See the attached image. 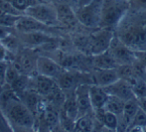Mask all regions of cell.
<instances>
[{
	"label": "cell",
	"mask_w": 146,
	"mask_h": 132,
	"mask_svg": "<svg viewBox=\"0 0 146 132\" xmlns=\"http://www.w3.org/2000/svg\"><path fill=\"white\" fill-rule=\"evenodd\" d=\"M5 120L12 128L31 130L35 125V115L17 96L1 109Z\"/></svg>",
	"instance_id": "cell-1"
},
{
	"label": "cell",
	"mask_w": 146,
	"mask_h": 132,
	"mask_svg": "<svg viewBox=\"0 0 146 132\" xmlns=\"http://www.w3.org/2000/svg\"><path fill=\"white\" fill-rule=\"evenodd\" d=\"M24 14L29 15L47 26H56L59 23L58 14L55 6L45 3H35L25 10Z\"/></svg>",
	"instance_id": "cell-2"
},
{
	"label": "cell",
	"mask_w": 146,
	"mask_h": 132,
	"mask_svg": "<svg viewBox=\"0 0 146 132\" xmlns=\"http://www.w3.org/2000/svg\"><path fill=\"white\" fill-rule=\"evenodd\" d=\"M100 4L102 0H94L88 5L79 7V10L76 12L78 20L87 27H94L100 20Z\"/></svg>",
	"instance_id": "cell-3"
},
{
	"label": "cell",
	"mask_w": 146,
	"mask_h": 132,
	"mask_svg": "<svg viewBox=\"0 0 146 132\" xmlns=\"http://www.w3.org/2000/svg\"><path fill=\"white\" fill-rule=\"evenodd\" d=\"M37 57L32 50H23L16 55V58L13 63L16 65L20 72L24 75L31 76L32 77L33 73H36V63H37Z\"/></svg>",
	"instance_id": "cell-4"
},
{
	"label": "cell",
	"mask_w": 146,
	"mask_h": 132,
	"mask_svg": "<svg viewBox=\"0 0 146 132\" xmlns=\"http://www.w3.org/2000/svg\"><path fill=\"white\" fill-rule=\"evenodd\" d=\"M36 71L39 75L46 76V77L56 80L64 70L62 66L52 58L46 57V56H38L36 63Z\"/></svg>",
	"instance_id": "cell-5"
},
{
	"label": "cell",
	"mask_w": 146,
	"mask_h": 132,
	"mask_svg": "<svg viewBox=\"0 0 146 132\" xmlns=\"http://www.w3.org/2000/svg\"><path fill=\"white\" fill-rule=\"evenodd\" d=\"M58 86L56 80L46 76L36 74L30 79V88L43 98H47Z\"/></svg>",
	"instance_id": "cell-6"
},
{
	"label": "cell",
	"mask_w": 146,
	"mask_h": 132,
	"mask_svg": "<svg viewBox=\"0 0 146 132\" xmlns=\"http://www.w3.org/2000/svg\"><path fill=\"white\" fill-rule=\"evenodd\" d=\"M49 26L39 22L38 20L34 19L29 15L21 14L17 19L14 27L15 32L17 34H27L32 32H39V31H46Z\"/></svg>",
	"instance_id": "cell-7"
},
{
	"label": "cell",
	"mask_w": 146,
	"mask_h": 132,
	"mask_svg": "<svg viewBox=\"0 0 146 132\" xmlns=\"http://www.w3.org/2000/svg\"><path fill=\"white\" fill-rule=\"evenodd\" d=\"M19 36L20 40L22 43L26 45V46L30 47H42L44 45L51 43L54 41V38L51 37L46 31H39V32H32L27 33V34H17Z\"/></svg>",
	"instance_id": "cell-8"
},
{
	"label": "cell",
	"mask_w": 146,
	"mask_h": 132,
	"mask_svg": "<svg viewBox=\"0 0 146 132\" xmlns=\"http://www.w3.org/2000/svg\"><path fill=\"white\" fill-rule=\"evenodd\" d=\"M76 100L79 107V116L88 114L92 109L90 98V84H82L75 90Z\"/></svg>",
	"instance_id": "cell-9"
},
{
	"label": "cell",
	"mask_w": 146,
	"mask_h": 132,
	"mask_svg": "<svg viewBox=\"0 0 146 132\" xmlns=\"http://www.w3.org/2000/svg\"><path fill=\"white\" fill-rule=\"evenodd\" d=\"M104 88L110 96H117V98L123 99L124 101L132 98H135L129 82H126L125 80H121L120 79L116 80L115 82H113V84H110V86H104Z\"/></svg>",
	"instance_id": "cell-10"
},
{
	"label": "cell",
	"mask_w": 146,
	"mask_h": 132,
	"mask_svg": "<svg viewBox=\"0 0 146 132\" xmlns=\"http://www.w3.org/2000/svg\"><path fill=\"white\" fill-rule=\"evenodd\" d=\"M80 77L77 73L69 71H63L59 75V77L56 79V82L58 86L64 92H73L76 90V88L82 84H79Z\"/></svg>",
	"instance_id": "cell-11"
},
{
	"label": "cell",
	"mask_w": 146,
	"mask_h": 132,
	"mask_svg": "<svg viewBox=\"0 0 146 132\" xmlns=\"http://www.w3.org/2000/svg\"><path fill=\"white\" fill-rule=\"evenodd\" d=\"M110 94L106 92L102 86H98L96 84H90V98L92 102V109L94 111L98 109L104 108L106 100H108Z\"/></svg>",
	"instance_id": "cell-12"
},
{
	"label": "cell",
	"mask_w": 146,
	"mask_h": 132,
	"mask_svg": "<svg viewBox=\"0 0 146 132\" xmlns=\"http://www.w3.org/2000/svg\"><path fill=\"white\" fill-rule=\"evenodd\" d=\"M94 82L98 86H106L119 80V75L115 69H100L94 74Z\"/></svg>",
	"instance_id": "cell-13"
},
{
	"label": "cell",
	"mask_w": 146,
	"mask_h": 132,
	"mask_svg": "<svg viewBox=\"0 0 146 132\" xmlns=\"http://www.w3.org/2000/svg\"><path fill=\"white\" fill-rule=\"evenodd\" d=\"M39 115H40L41 119H42L41 121L44 122L45 127H47V128L55 129L56 127H58V125L61 122L59 112L55 109V106L50 103L46 104V107L44 108V110Z\"/></svg>",
	"instance_id": "cell-14"
},
{
	"label": "cell",
	"mask_w": 146,
	"mask_h": 132,
	"mask_svg": "<svg viewBox=\"0 0 146 132\" xmlns=\"http://www.w3.org/2000/svg\"><path fill=\"white\" fill-rule=\"evenodd\" d=\"M96 118L100 122L102 123L104 127H106L110 130H117L119 126L118 116L114 113L108 111L104 108H100L96 110Z\"/></svg>",
	"instance_id": "cell-15"
},
{
	"label": "cell",
	"mask_w": 146,
	"mask_h": 132,
	"mask_svg": "<svg viewBox=\"0 0 146 132\" xmlns=\"http://www.w3.org/2000/svg\"><path fill=\"white\" fill-rule=\"evenodd\" d=\"M57 14H58V19L60 22L65 24H72L78 20L77 15L75 12L72 10V8L67 3H59L56 6Z\"/></svg>",
	"instance_id": "cell-16"
},
{
	"label": "cell",
	"mask_w": 146,
	"mask_h": 132,
	"mask_svg": "<svg viewBox=\"0 0 146 132\" xmlns=\"http://www.w3.org/2000/svg\"><path fill=\"white\" fill-rule=\"evenodd\" d=\"M63 108H64V113H65L66 117L75 122L78 117H79V107H78L77 100H76L75 92L72 94V96H70V98L69 96L66 98Z\"/></svg>",
	"instance_id": "cell-17"
},
{
	"label": "cell",
	"mask_w": 146,
	"mask_h": 132,
	"mask_svg": "<svg viewBox=\"0 0 146 132\" xmlns=\"http://www.w3.org/2000/svg\"><path fill=\"white\" fill-rule=\"evenodd\" d=\"M138 108H139V105H138V101H137L136 98H132L125 101L121 117H122V120L124 121V123L126 124V128L128 127L129 123L131 122V120L133 119L134 115L136 114Z\"/></svg>",
	"instance_id": "cell-18"
},
{
	"label": "cell",
	"mask_w": 146,
	"mask_h": 132,
	"mask_svg": "<svg viewBox=\"0 0 146 132\" xmlns=\"http://www.w3.org/2000/svg\"><path fill=\"white\" fill-rule=\"evenodd\" d=\"M125 101L121 98L114 96H110L106 100L104 109L116 114L117 116H121L123 112V107H124Z\"/></svg>",
	"instance_id": "cell-19"
},
{
	"label": "cell",
	"mask_w": 146,
	"mask_h": 132,
	"mask_svg": "<svg viewBox=\"0 0 146 132\" xmlns=\"http://www.w3.org/2000/svg\"><path fill=\"white\" fill-rule=\"evenodd\" d=\"M128 131H144L146 130V112L139 107L136 114L127 127Z\"/></svg>",
	"instance_id": "cell-20"
},
{
	"label": "cell",
	"mask_w": 146,
	"mask_h": 132,
	"mask_svg": "<svg viewBox=\"0 0 146 132\" xmlns=\"http://www.w3.org/2000/svg\"><path fill=\"white\" fill-rule=\"evenodd\" d=\"M110 40H111V34L110 32H104V34L98 36L92 46V53L96 55L104 53V51H106L110 46Z\"/></svg>",
	"instance_id": "cell-21"
},
{
	"label": "cell",
	"mask_w": 146,
	"mask_h": 132,
	"mask_svg": "<svg viewBox=\"0 0 146 132\" xmlns=\"http://www.w3.org/2000/svg\"><path fill=\"white\" fill-rule=\"evenodd\" d=\"M21 75H22V73L18 70V68L16 67V65L13 62L7 63V67H6V70H5V75H4V82H5V84L7 86L11 88L16 82V80L19 79Z\"/></svg>",
	"instance_id": "cell-22"
},
{
	"label": "cell",
	"mask_w": 146,
	"mask_h": 132,
	"mask_svg": "<svg viewBox=\"0 0 146 132\" xmlns=\"http://www.w3.org/2000/svg\"><path fill=\"white\" fill-rule=\"evenodd\" d=\"M0 42L7 49L8 52L14 54V55H17L20 52V45L22 44V42L18 35H14V33H12L6 38L0 40Z\"/></svg>",
	"instance_id": "cell-23"
},
{
	"label": "cell",
	"mask_w": 146,
	"mask_h": 132,
	"mask_svg": "<svg viewBox=\"0 0 146 132\" xmlns=\"http://www.w3.org/2000/svg\"><path fill=\"white\" fill-rule=\"evenodd\" d=\"M94 64L98 69H114L116 65V60L112 55H110L108 53H102L96 57Z\"/></svg>",
	"instance_id": "cell-24"
},
{
	"label": "cell",
	"mask_w": 146,
	"mask_h": 132,
	"mask_svg": "<svg viewBox=\"0 0 146 132\" xmlns=\"http://www.w3.org/2000/svg\"><path fill=\"white\" fill-rule=\"evenodd\" d=\"M94 120L88 114L82 115L77 118L74 125V130L81 132H90L94 130Z\"/></svg>",
	"instance_id": "cell-25"
},
{
	"label": "cell",
	"mask_w": 146,
	"mask_h": 132,
	"mask_svg": "<svg viewBox=\"0 0 146 132\" xmlns=\"http://www.w3.org/2000/svg\"><path fill=\"white\" fill-rule=\"evenodd\" d=\"M130 86L133 94L137 99L146 98V84L143 80H135L134 84H130Z\"/></svg>",
	"instance_id": "cell-26"
},
{
	"label": "cell",
	"mask_w": 146,
	"mask_h": 132,
	"mask_svg": "<svg viewBox=\"0 0 146 132\" xmlns=\"http://www.w3.org/2000/svg\"><path fill=\"white\" fill-rule=\"evenodd\" d=\"M112 56L114 59L118 60L120 62H130L131 61V55L130 52L126 48H121V47H115L112 53Z\"/></svg>",
	"instance_id": "cell-27"
},
{
	"label": "cell",
	"mask_w": 146,
	"mask_h": 132,
	"mask_svg": "<svg viewBox=\"0 0 146 132\" xmlns=\"http://www.w3.org/2000/svg\"><path fill=\"white\" fill-rule=\"evenodd\" d=\"M11 4L21 13H24L25 10L32 4L29 2V0H10Z\"/></svg>",
	"instance_id": "cell-28"
},
{
	"label": "cell",
	"mask_w": 146,
	"mask_h": 132,
	"mask_svg": "<svg viewBox=\"0 0 146 132\" xmlns=\"http://www.w3.org/2000/svg\"><path fill=\"white\" fill-rule=\"evenodd\" d=\"M13 31H15L13 28H9V27L3 26L0 24V40H2V39L9 36L10 34L13 33Z\"/></svg>",
	"instance_id": "cell-29"
},
{
	"label": "cell",
	"mask_w": 146,
	"mask_h": 132,
	"mask_svg": "<svg viewBox=\"0 0 146 132\" xmlns=\"http://www.w3.org/2000/svg\"><path fill=\"white\" fill-rule=\"evenodd\" d=\"M8 55L9 52L0 42V62H8Z\"/></svg>",
	"instance_id": "cell-30"
},
{
	"label": "cell",
	"mask_w": 146,
	"mask_h": 132,
	"mask_svg": "<svg viewBox=\"0 0 146 132\" xmlns=\"http://www.w3.org/2000/svg\"><path fill=\"white\" fill-rule=\"evenodd\" d=\"M7 67V62H0V82H4V75H5V70Z\"/></svg>",
	"instance_id": "cell-31"
},
{
	"label": "cell",
	"mask_w": 146,
	"mask_h": 132,
	"mask_svg": "<svg viewBox=\"0 0 146 132\" xmlns=\"http://www.w3.org/2000/svg\"><path fill=\"white\" fill-rule=\"evenodd\" d=\"M138 101V105L142 109L144 112H146V98H138L137 99Z\"/></svg>",
	"instance_id": "cell-32"
},
{
	"label": "cell",
	"mask_w": 146,
	"mask_h": 132,
	"mask_svg": "<svg viewBox=\"0 0 146 132\" xmlns=\"http://www.w3.org/2000/svg\"><path fill=\"white\" fill-rule=\"evenodd\" d=\"M92 1H94V0H77L78 5H79V7H83V6L88 5V4L92 3Z\"/></svg>",
	"instance_id": "cell-33"
},
{
	"label": "cell",
	"mask_w": 146,
	"mask_h": 132,
	"mask_svg": "<svg viewBox=\"0 0 146 132\" xmlns=\"http://www.w3.org/2000/svg\"><path fill=\"white\" fill-rule=\"evenodd\" d=\"M6 86H6V84H4V82H0V96H1L2 92H3L4 90H6Z\"/></svg>",
	"instance_id": "cell-34"
}]
</instances>
